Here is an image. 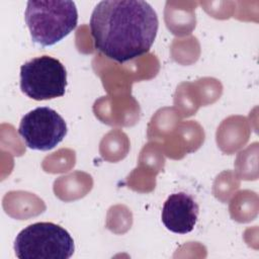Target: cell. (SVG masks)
<instances>
[{"label":"cell","instance_id":"4","mask_svg":"<svg viewBox=\"0 0 259 259\" xmlns=\"http://www.w3.org/2000/svg\"><path fill=\"white\" fill-rule=\"evenodd\" d=\"M67 87V71L57 59L49 56L33 58L20 67V89L31 99L48 100L61 97Z\"/></svg>","mask_w":259,"mask_h":259},{"label":"cell","instance_id":"5","mask_svg":"<svg viewBox=\"0 0 259 259\" xmlns=\"http://www.w3.org/2000/svg\"><path fill=\"white\" fill-rule=\"evenodd\" d=\"M64 118L54 109L42 106L27 112L19 123L18 134L31 150L49 151L67 135Z\"/></svg>","mask_w":259,"mask_h":259},{"label":"cell","instance_id":"1","mask_svg":"<svg viewBox=\"0 0 259 259\" xmlns=\"http://www.w3.org/2000/svg\"><path fill=\"white\" fill-rule=\"evenodd\" d=\"M90 30L95 48L124 63L148 53L159 27L154 8L143 0H104L92 11Z\"/></svg>","mask_w":259,"mask_h":259},{"label":"cell","instance_id":"3","mask_svg":"<svg viewBox=\"0 0 259 259\" xmlns=\"http://www.w3.org/2000/svg\"><path fill=\"white\" fill-rule=\"evenodd\" d=\"M74 250L71 235L64 228L48 222L29 225L14 241L15 255L19 259H68Z\"/></svg>","mask_w":259,"mask_h":259},{"label":"cell","instance_id":"2","mask_svg":"<svg viewBox=\"0 0 259 259\" xmlns=\"http://www.w3.org/2000/svg\"><path fill=\"white\" fill-rule=\"evenodd\" d=\"M24 18L32 41L50 47L76 28L78 12L70 0L28 1Z\"/></svg>","mask_w":259,"mask_h":259},{"label":"cell","instance_id":"6","mask_svg":"<svg viewBox=\"0 0 259 259\" xmlns=\"http://www.w3.org/2000/svg\"><path fill=\"white\" fill-rule=\"evenodd\" d=\"M199 207L193 197L185 192L172 193L164 202L162 223L171 232L187 234L197 222Z\"/></svg>","mask_w":259,"mask_h":259}]
</instances>
